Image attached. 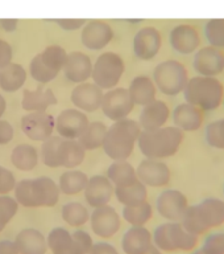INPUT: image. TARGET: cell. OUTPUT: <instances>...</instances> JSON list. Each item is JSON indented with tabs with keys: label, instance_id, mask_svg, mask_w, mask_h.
Returning a JSON list of instances; mask_svg holds the SVG:
<instances>
[{
	"label": "cell",
	"instance_id": "obj_1",
	"mask_svg": "<svg viewBox=\"0 0 224 254\" xmlns=\"http://www.w3.org/2000/svg\"><path fill=\"white\" fill-rule=\"evenodd\" d=\"M141 132V125L134 119L124 118L116 121L107 130L103 150L115 162L126 160L132 154Z\"/></svg>",
	"mask_w": 224,
	"mask_h": 254
},
{
	"label": "cell",
	"instance_id": "obj_2",
	"mask_svg": "<svg viewBox=\"0 0 224 254\" xmlns=\"http://www.w3.org/2000/svg\"><path fill=\"white\" fill-rule=\"evenodd\" d=\"M59 192V186L47 176L24 179L15 187L16 201L28 208L54 206L58 202Z\"/></svg>",
	"mask_w": 224,
	"mask_h": 254
},
{
	"label": "cell",
	"instance_id": "obj_3",
	"mask_svg": "<svg viewBox=\"0 0 224 254\" xmlns=\"http://www.w3.org/2000/svg\"><path fill=\"white\" fill-rule=\"evenodd\" d=\"M183 138V132L177 126L161 127L154 131H142L138 138V147L146 158H168L177 152Z\"/></svg>",
	"mask_w": 224,
	"mask_h": 254
},
{
	"label": "cell",
	"instance_id": "obj_4",
	"mask_svg": "<svg viewBox=\"0 0 224 254\" xmlns=\"http://www.w3.org/2000/svg\"><path fill=\"white\" fill-rule=\"evenodd\" d=\"M185 98L187 103L201 110H215L224 98L223 85L215 77L197 75L189 79L186 85Z\"/></svg>",
	"mask_w": 224,
	"mask_h": 254
},
{
	"label": "cell",
	"instance_id": "obj_5",
	"mask_svg": "<svg viewBox=\"0 0 224 254\" xmlns=\"http://www.w3.org/2000/svg\"><path fill=\"white\" fill-rule=\"evenodd\" d=\"M153 77L158 89L166 95L179 94L189 82L186 67L177 60H168L157 65Z\"/></svg>",
	"mask_w": 224,
	"mask_h": 254
},
{
	"label": "cell",
	"instance_id": "obj_6",
	"mask_svg": "<svg viewBox=\"0 0 224 254\" xmlns=\"http://www.w3.org/2000/svg\"><path fill=\"white\" fill-rule=\"evenodd\" d=\"M154 244L162 250H190L197 245V234L190 233L179 222H166L154 232Z\"/></svg>",
	"mask_w": 224,
	"mask_h": 254
},
{
	"label": "cell",
	"instance_id": "obj_7",
	"mask_svg": "<svg viewBox=\"0 0 224 254\" xmlns=\"http://www.w3.org/2000/svg\"><path fill=\"white\" fill-rule=\"evenodd\" d=\"M124 73L122 57L114 52H107L98 57L92 69V79L102 89H114Z\"/></svg>",
	"mask_w": 224,
	"mask_h": 254
},
{
	"label": "cell",
	"instance_id": "obj_8",
	"mask_svg": "<svg viewBox=\"0 0 224 254\" xmlns=\"http://www.w3.org/2000/svg\"><path fill=\"white\" fill-rule=\"evenodd\" d=\"M55 119L45 111H32L21 118V130L32 140L45 142L53 134Z\"/></svg>",
	"mask_w": 224,
	"mask_h": 254
},
{
	"label": "cell",
	"instance_id": "obj_9",
	"mask_svg": "<svg viewBox=\"0 0 224 254\" xmlns=\"http://www.w3.org/2000/svg\"><path fill=\"white\" fill-rule=\"evenodd\" d=\"M134 102L131 98L130 91L124 87H114L103 97V113L115 122L127 118L131 111L134 110Z\"/></svg>",
	"mask_w": 224,
	"mask_h": 254
},
{
	"label": "cell",
	"instance_id": "obj_10",
	"mask_svg": "<svg viewBox=\"0 0 224 254\" xmlns=\"http://www.w3.org/2000/svg\"><path fill=\"white\" fill-rule=\"evenodd\" d=\"M89 119L86 114L79 109H66L59 113L55 119V130L58 131L59 136L65 139H75L83 134L89 126Z\"/></svg>",
	"mask_w": 224,
	"mask_h": 254
},
{
	"label": "cell",
	"instance_id": "obj_11",
	"mask_svg": "<svg viewBox=\"0 0 224 254\" xmlns=\"http://www.w3.org/2000/svg\"><path fill=\"white\" fill-rule=\"evenodd\" d=\"M189 205L185 194L177 190H164L157 198V210L162 217L170 221H179Z\"/></svg>",
	"mask_w": 224,
	"mask_h": 254
},
{
	"label": "cell",
	"instance_id": "obj_12",
	"mask_svg": "<svg viewBox=\"0 0 224 254\" xmlns=\"http://www.w3.org/2000/svg\"><path fill=\"white\" fill-rule=\"evenodd\" d=\"M103 97H104L103 89L99 87L96 83H79L71 91L73 105L78 107L79 110L89 111V113H92L102 107Z\"/></svg>",
	"mask_w": 224,
	"mask_h": 254
},
{
	"label": "cell",
	"instance_id": "obj_13",
	"mask_svg": "<svg viewBox=\"0 0 224 254\" xmlns=\"http://www.w3.org/2000/svg\"><path fill=\"white\" fill-rule=\"evenodd\" d=\"M115 192L114 184L110 179L103 175H95L89 179L85 188V198L89 205L99 208V206L108 205V201Z\"/></svg>",
	"mask_w": 224,
	"mask_h": 254
},
{
	"label": "cell",
	"instance_id": "obj_14",
	"mask_svg": "<svg viewBox=\"0 0 224 254\" xmlns=\"http://www.w3.org/2000/svg\"><path fill=\"white\" fill-rule=\"evenodd\" d=\"M137 176L145 186L162 187L170 180V170L164 162L157 159H145L138 164Z\"/></svg>",
	"mask_w": 224,
	"mask_h": 254
},
{
	"label": "cell",
	"instance_id": "obj_15",
	"mask_svg": "<svg viewBox=\"0 0 224 254\" xmlns=\"http://www.w3.org/2000/svg\"><path fill=\"white\" fill-rule=\"evenodd\" d=\"M92 69H94V65L89 59V56L81 52H73L70 55H67L63 73H65V77L71 82L83 83L90 77H92Z\"/></svg>",
	"mask_w": 224,
	"mask_h": 254
},
{
	"label": "cell",
	"instance_id": "obj_16",
	"mask_svg": "<svg viewBox=\"0 0 224 254\" xmlns=\"http://www.w3.org/2000/svg\"><path fill=\"white\" fill-rule=\"evenodd\" d=\"M91 225L95 233L100 237H111L120 228V218L118 212L110 205L95 208L91 216Z\"/></svg>",
	"mask_w": 224,
	"mask_h": 254
},
{
	"label": "cell",
	"instance_id": "obj_17",
	"mask_svg": "<svg viewBox=\"0 0 224 254\" xmlns=\"http://www.w3.org/2000/svg\"><path fill=\"white\" fill-rule=\"evenodd\" d=\"M194 67L201 75L215 77L224 70V55L217 48H203L195 55Z\"/></svg>",
	"mask_w": 224,
	"mask_h": 254
},
{
	"label": "cell",
	"instance_id": "obj_18",
	"mask_svg": "<svg viewBox=\"0 0 224 254\" xmlns=\"http://www.w3.org/2000/svg\"><path fill=\"white\" fill-rule=\"evenodd\" d=\"M57 103V98L55 94L53 93L50 87H45L43 85H39L37 89L35 90H28L25 89L23 93V105L24 110L29 111H46L47 107H50L51 105Z\"/></svg>",
	"mask_w": 224,
	"mask_h": 254
},
{
	"label": "cell",
	"instance_id": "obj_19",
	"mask_svg": "<svg viewBox=\"0 0 224 254\" xmlns=\"http://www.w3.org/2000/svg\"><path fill=\"white\" fill-rule=\"evenodd\" d=\"M169 117V107L164 101H153L142 109L140 114V125L142 131H154L161 128Z\"/></svg>",
	"mask_w": 224,
	"mask_h": 254
},
{
	"label": "cell",
	"instance_id": "obj_20",
	"mask_svg": "<svg viewBox=\"0 0 224 254\" xmlns=\"http://www.w3.org/2000/svg\"><path fill=\"white\" fill-rule=\"evenodd\" d=\"M161 47V37L157 29L144 28L134 37V48L137 57L142 60L153 59Z\"/></svg>",
	"mask_w": 224,
	"mask_h": 254
},
{
	"label": "cell",
	"instance_id": "obj_21",
	"mask_svg": "<svg viewBox=\"0 0 224 254\" xmlns=\"http://www.w3.org/2000/svg\"><path fill=\"white\" fill-rule=\"evenodd\" d=\"M173 121L182 131H197L202 126L203 114L199 107L191 103H181L174 109Z\"/></svg>",
	"mask_w": 224,
	"mask_h": 254
},
{
	"label": "cell",
	"instance_id": "obj_22",
	"mask_svg": "<svg viewBox=\"0 0 224 254\" xmlns=\"http://www.w3.org/2000/svg\"><path fill=\"white\" fill-rule=\"evenodd\" d=\"M15 244L20 254H45L47 249V242L41 232L33 228L21 230L16 236Z\"/></svg>",
	"mask_w": 224,
	"mask_h": 254
},
{
	"label": "cell",
	"instance_id": "obj_23",
	"mask_svg": "<svg viewBox=\"0 0 224 254\" xmlns=\"http://www.w3.org/2000/svg\"><path fill=\"white\" fill-rule=\"evenodd\" d=\"M122 244L127 254H141L152 246V237L144 226H132L124 234Z\"/></svg>",
	"mask_w": 224,
	"mask_h": 254
},
{
	"label": "cell",
	"instance_id": "obj_24",
	"mask_svg": "<svg viewBox=\"0 0 224 254\" xmlns=\"http://www.w3.org/2000/svg\"><path fill=\"white\" fill-rule=\"evenodd\" d=\"M47 245L54 254H85L73 238V234L63 228L51 230L47 237Z\"/></svg>",
	"mask_w": 224,
	"mask_h": 254
},
{
	"label": "cell",
	"instance_id": "obj_25",
	"mask_svg": "<svg viewBox=\"0 0 224 254\" xmlns=\"http://www.w3.org/2000/svg\"><path fill=\"white\" fill-rule=\"evenodd\" d=\"M112 31L102 21H91L82 32V43L90 49H100L110 43Z\"/></svg>",
	"mask_w": 224,
	"mask_h": 254
},
{
	"label": "cell",
	"instance_id": "obj_26",
	"mask_svg": "<svg viewBox=\"0 0 224 254\" xmlns=\"http://www.w3.org/2000/svg\"><path fill=\"white\" fill-rule=\"evenodd\" d=\"M128 91L134 105L146 106L156 101V83L148 75H138L134 78Z\"/></svg>",
	"mask_w": 224,
	"mask_h": 254
},
{
	"label": "cell",
	"instance_id": "obj_27",
	"mask_svg": "<svg viewBox=\"0 0 224 254\" xmlns=\"http://www.w3.org/2000/svg\"><path fill=\"white\" fill-rule=\"evenodd\" d=\"M86 150L81 146V143L75 139H62L58 147V163L59 167L74 168L79 166L85 159Z\"/></svg>",
	"mask_w": 224,
	"mask_h": 254
},
{
	"label": "cell",
	"instance_id": "obj_28",
	"mask_svg": "<svg viewBox=\"0 0 224 254\" xmlns=\"http://www.w3.org/2000/svg\"><path fill=\"white\" fill-rule=\"evenodd\" d=\"M115 194H116L118 201L124 204V206L136 205V204L146 201L148 190H146L145 184L140 179H137L126 186L115 187Z\"/></svg>",
	"mask_w": 224,
	"mask_h": 254
},
{
	"label": "cell",
	"instance_id": "obj_29",
	"mask_svg": "<svg viewBox=\"0 0 224 254\" xmlns=\"http://www.w3.org/2000/svg\"><path fill=\"white\" fill-rule=\"evenodd\" d=\"M170 43L176 51L187 55L198 47L199 37L194 28L189 27V25H181V27L173 29L172 35H170Z\"/></svg>",
	"mask_w": 224,
	"mask_h": 254
},
{
	"label": "cell",
	"instance_id": "obj_30",
	"mask_svg": "<svg viewBox=\"0 0 224 254\" xmlns=\"http://www.w3.org/2000/svg\"><path fill=\"white\" fill-rule=\"evenodd\" d=\"M197 208L209 229L224 222V201L219 198H206L205 201L198 204Z\"/></svg>",
	"mask_w": 224,
	"mask_h": 254
},
{
	"label": "cell",
	"instance_id": "obj_31",
	"mask_svg": "<svg viewBox=\"0 0 224 254\" xmlns=\"http://www.w3.org/2000/svg\"><path fill=\"white\" fill-rule=\"evenodd\" d=\"M27 79V71L21 65L11 63L8 66L0 69V87L5 91H16L23 87Z\"/></svg>",
	"mask_w": 224,
	"mask_h": 254
},
{
	"label": "cell",
	"instance_id": "obj_32",
	"mask_svg": "<svg viewBox=\"0 0 224 254\" xmlns=\"http://www.w3.org/2000/svg\"><path fill=\"white\" fill-rule=\"evenodd\" d=\"M107 178L110 179L115 187L126 186L130 183L137 180V171L134 170L132 164L127 160H116L108 167Z\"/></svg>",
	"mask_w": 224,
	"mask_h": 254
},
{
	"label": "cell",
	"instance_id": "obj_33",
	"mask_svg": "<svg viewBox=\"0 0 224 254\" xmlns=\"http://www.w3.org/2000/svg\"><path fill=\"white\" fill-rule=\"evenodd\" d=\"M107 130L108 128L103 122L96 121V122L89 123L86 130L83 131V134L78 138V142L85 150H96L99 147H103Z\"/></svg>",
	"mask_w": 224,
	"mask_h": 254
},
{
	"label": "cell",
	"instance_id": "obj_34",
	"mask_svg": "<svg viewBox=\"0 0 224 254\" xmlns=\"http://www.w3.org/2000/svg\"><path fill=\"white\" fill-rule=\"evenodd\" d=\"M12 164L21 171H31L37 166L39 154L35 147L29 144H19L12 151L11 155Z\"/></svg>",
	"mask_w": 224,
	"mask_h": 254
},
{
	"label": "cell",
	"instance_id": "obj_35",
	"mask_svg": "<svg viewBox=\"0 0 224 254\" xmlns=\"http://www.w3.org/2000/svg\"><path fill=\"white\" fill-rule=\"evenodd\" d=\"M89 182L87 175L82 171L70 170L63 172L59 178V190L65 194H77L81 190H85Z\"/></svg>",
	"mask_w": 224,
	"mask_h": 254
},
{
	"label": "cell",
	"instance_id": "obj_36",
	"mask_svg": "<svg viewBox=\"0 0 224 254\" xmlns=\"http://www.w3.org/2000/svg\"><path fill=\"white\" fill-rule=\"evenodd\" d=\"M152 214H153L152 206L146 201L136 205H126L123 209V217L134 226H142L145 222L149 221Z\"/></svg>",
	"mask_w": 224,
	"mask_h": 254
},
{
	"label": "cell",
	"instance_id": "obj_37",
	"mask_svg": "<svg viewBox=\"0 0 224 254\" xmlns=\"http://www.w3.org/2000/svg\"><path fill=\"white\" fill-rule=\"evenodd\" d=\"M40 57L43 60V63L50 69L53 73L58 74L59 71L63 70L65 63H66L67 53L63 48L58 45H51L47 47L43 53H40Z\"/></svg>",
	"mask_w": 224,
	"mask_h": 254
},
{
	"label": "cell",
	"instance_id": "obj_38",
	"mask_svg": "<svg viewBox=\"0 0 224 254\" xmlns=\"http://www.w3.org/2000/svg\"><path fill=\"white\" fill-rule=\"evenodd\" d=\"M62 218L71 226H81L89 220V210L81 202H69L62 208Z\"/></svg>",
	"mask_w": 224,
	"mask_h": 254
},
{
	"label": "cell",
	"instance_id": "obj_39",
	"mask_svg": "<svg viewBox=\"0 0 224 254\" xmlns=\"http://www.w3.org/2000/svg\"><path fill=\"white\" fill-rule=\"evenodd\" d=\"M62 136H50L43 143L41 147V159L45 166L47 167H59L58 163V147L62 142Z\"/></svg>",
	"mask_w": 224,
	"mask_h": 254
},
{
	"label": "cell",
	"instance_id": "obj_40",
	"mask_svg": "<svg viewBox=\"0 0 224 254\" xmlns=\"http://www.w3.org/2000/svg\"><path fill=\"white\" fill-rule=\"evenodd\" d=\"M29 73H31L32 78L37 81L40 83H47L53 81V79L57 77L58 74H55L49 69V67L43 63V60L40 57V55L35 56L33 60L31 61V65H29Z\"/></svg>",
	"mask_w": 224,
	"mask_h": 254
},
{
	"label": "cell",
	"instance_id": "obj_41",
	"mask_svg": "<svg viewBox=\"0 0 224 254\" xmlns=\"http://www.w3.org/2000/svg\"><path fill=\"white\" fill-rule=\"evenodd\" d=\"M206 139L214 148L224 150V118L210 123L206 128Z\"/></svg>",
	"mask_w": 224,
	"mask_h": 254
},
{
	"label": "cell",
	"instance_id": "obj_42",
	"mask_svg": "<svg viewBox=\"0 0 224 254\" xmlns=\"http://www.w3.org/2000/svg\"><path fill=\"white\" fill-rule=\"evenodd\" d=\"M17 206H19V202L11 196L8 194L0 196V232L17 213Z\"/></svg>",
	"mask_w": 224,
	"mask_h": 254
},
{
	"label": "cell",
	"instance_id": "obj_43",
	"mask_svg": "<svg viewBox=\"0 0 224 254\" xmlns=\"http://www.w3.org/2000/svg\"><path fill=\"white\" fill-rule=\"evenodd\" d=\"M206 35L214 47H224V20H211L206 27Z\"/></svg>",
	"mask_w": 224,
	"mask_h": 254
},
{
	"label": "cell",
	"instance_id": "obj_44",
	"mask_svg": "<svg viewBox=\"0 0 224 254\" xmlns=\"http://www.w3.org/2000/svg\"><path fill=\"white\" fill-rule=\"evenodd\" d=\"M202 250L207 254H224V233H214L209 236Z\"/></svg>",
	"mask_w": 224,
	"mask_h": 254
},
{
	"label": "cell",
	"instance_id": "obj_45",
	"mask_svg": "<svg viewBox=\"0 0 224 254\" xmlns=\"http://www.w3.org/2000/svg\"><path fill=\"white\" fill-rule=\"evenodd\" d=\"M16 179L11 171L4 168L1 170V176H0V194H8L12 190H15Z\"/></svg>",
	"mask_w": 224,
	"mask_h": 254
},
{
	"label": "cell",
	"instance_id": "obj_46",
	"mask_svg": "<svg viewBox=\"0 0 224 254\" xmlns=\"http://www.w3.org/2000/svg\"><path fill=\"white\" fill-rule=\"evenodd\" d=\"M73 238H74L75 242L78 244L79 248L83 250V253H90V250L92 249V246H94V242H92V238L90 237V234L86 233V232H83V230H77V232L73 233Z\"/></svg>",
	"mask_w": 224,
	"mask_h": 254
},
{
	"label": "cell",
	"instance_id": "obj_47",
	"mask_svg": "<svg viewBox=\"0 0 224 254\" xmlns=\"http://www.w3.org/2000/svg\"><path fill=\"white\" fill-rule=\"evenodd\" d=\"M12 60V48L11 45L0 39V69L8 66Z\"/></svg>",
	"mask_w": 224,
	"mask_h": 254
},
{
	"label": "cell",
	"instance_id": "obj_48",
	"mask_svg": "<svg viewBox=\"0 0 224 254\" xmlns=\"http://www.w3.org/2000/svg\"><path fill=\"white\" fill-rule=\"evenodd\" d=\"M13 139V127L7 121L0 119V144H7Z\"/></svg>",
	"mask_w": 224,
	"mask_h": 254
},
{
	"label": "cell",
	"instance_id": "obj_49",
	"mask_svg": "<svg viewBox=\"0 0 224 254\" xmlns=\"http://www.w3.org/2000/svg\"><path fill=\"white\" fill-rule=\"evenodd\" d=\"M89 254H119L118 250L115 249L114 246L107 244V242H98L92 246Z\"/></svg>",
	"mask_w": 224,
	"mask_h": 254
},
{
	"label": "cell",
	"instance_id": "obj_50",
	"mask_svg": "<svg viewBox=\"0 0 224 254\" xmlns=\"http://www.w3.org/2000/svg\"><path fill=\"white\" fill-rule=\"evenodd\" d=\"M0 254H20L15 242L3 240L0 241Z\"/></svg>",
	"mask_w": 224,
	"mask_h": 254
},
{
	"label": "cell",
	"instance_id": "obj_51",
	"mask_svg": "<svg viewBox=\"0 0 224 254\" xmlns=\"http://www.w3.org/2000/svg\"><path fill=\"white\" fill-rule=\"evenodd\" d=\"M58 24L65 29H75L82 25L83 20H58Z\"/></svg>",
	"mask_w": 224,
	"mask_h": 254
},
{
	"label": "cell",
	"instance_id": "obj_52",
	"mask_svg": "<svg viewBox=\"0 0 224 254\" xmlns=\"http://www.w3.org/2000/svg\"><path fill=\"white\" fill-rule=\"evenodd\" d=\"M0 25L5 31H13L17 25V20H0Z\"/></svg>",
	"mask_w": 224,
	"mask_h": 254
},
{
	"label": "cell",
	"instance_id": "obj_53",
	"mask_svg": "<svg viewBox=\"0 0 224 254\" xmlns=\"http://www.w3.org/2000/svg\"><path fill=\"white\" fill-rule=\"evenodd\" d=\"M5 107H7V103H5V99L1 94H0V117H3L4 111H5Z\"/></svg>",
	"mask_w": 224,
	"mask_h": 254
},
{
	"label": "cell",
	"instance_id": "obj_54",
	"mask_svg": "<svg viewBox=\"0 0 224 254\" xmlns=\"http://www.w3.org/2000/svg\"><path fill=\"white\" fill-rule=\"evenodd\" d=\"M141 254H161V253H160V250H158L156 246L152 245V246H149V248H148L145 252H142Z\"/></svg>",
	"mask_w": 224,
	"mask_h": 254
},
{
	"label": "cell",
	"instance_id": "obj_55",
	"mask_svg": "<svg viewBox=\"0 0 224 254\" xmlns=\"http://www.w3.org/2000/svg\"><path fill=\"white\" fill-rule=\"evenodd\" d=\"M194 254H207V253H206V252H203L202 249H199V250H197V252H195Z\"/></svg>",
	"mask_w": 224,
	"mask_h": 254
},
{
	"label": "cell",
	"instance_id": "obj_56",
	"mask_svg": "<svg viewBox=\"0 0 224 254\" xmlns=\"http://www.w3.org/2000/svg\"><path fill=\"white\" fill-rule=\"evenodd\" d=\"M1 170H3V167L0 166V176H1Z\"/></svg>",
	"mask_w": 224,
	"mask_h": 254
},
{
	"label": "cell",
	"instance_id": "obj_57",
	"mask_svg": "<svg viewBox=\"0 0 224 254\" xmlns=\"http://www.w3.org/2000/svg\"><path fill=\"white\" fill-rule=\"evenodd\" d=\"M223 105H224V98H223Z\"/></svg>",
	"mask_w": 224,
	"mask_h": 254
},
{
	"label": "cell",
	"instance_id": "obj_58",
	"mask_svg": "<svg viewBox=\"0 0 224 254\" xmlns=\"http://www.w3.org/2000/svg\"><path fill=\"white\" fill-rule=\"evenodd\" d=\"M223 190H224V186H223Z\"/></svg>",
	"mask_w": 224,
	"mask_h": 254
}]
</instances>
